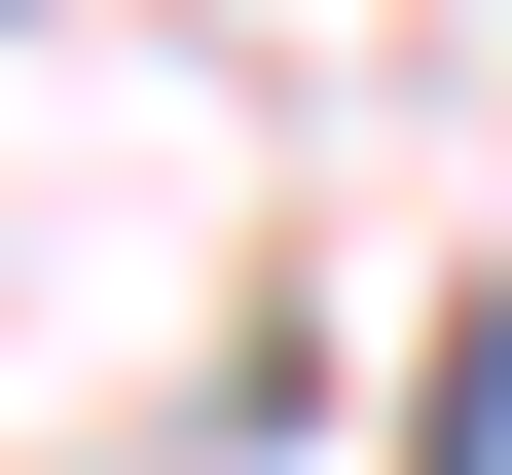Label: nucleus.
<instances>
[{
    "instance_id": "f257e3e1",
    "label": "nucleus",
    "mask_w": 512,
    "mask_h": 475,
    "mask_svg": "<svg viewBox=\"0 0 512 475\" xmlns=\"http://www.w3.org/2000/svg\"><path fill=\"white\" fill-rule=\"evenodd\" d=\"M439 475H512V329H439Z\"/></svg>"
}]
</instances>
